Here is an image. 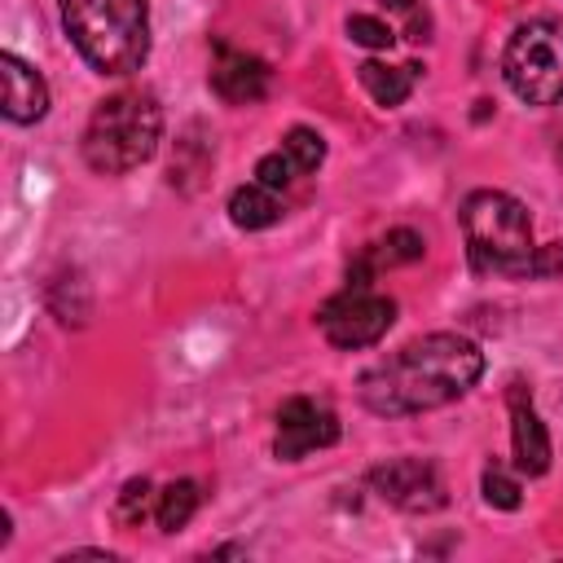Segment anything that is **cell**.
Listing matches in <instances>:
<instances>
[{
	"mask_svg": "<svg viewBox=\"0 0 563 563\" xmlns=\"http://www.w3.org/2000/svg\"><path fill=\"white\" fill-rule=\"evenodd\" d=\"M484 374V352L466 334H422L369 365L356 383L361 405L383 418L427 413L457 396H466Z\"/></svg>",
	"mask_w": 563,
	"mask_h": 563,
	"instance_id": "obj_1",
	"label": "cell"
},
{
	"mask_svg": "<svg viewBox=\"0 0 563 563\" xmlns=\"http://www.w3.org/2000/svg\"><path fill=\"white\" fill-rule=\"evenodd\" d=\"M62 26L101 75H132L150 57L145 0H62Z\"/></svg>",
	"mask_w": 563,
	"mask_h": 563,
	"instance_id": "obj_2",
	"label": "cell"
},
{
	"mask_svg": "<svg viewBox=\"0 0 563 563\" xmlns=\"http://www.w3.org/2000/svg\"><path fill=\"white\" fill-rule=\"evenodd\" d=\"M158 136H163V110H158V97L154 92H141V88H123L114 97H106L88 128H84V163L101 176H123L141 163L154 158L158 150Z\"/></svg>",
	"mask_w": 563,
	"mask_h": 563,
	"instance_id": "obj_3",
	"label": "cell"
},
{
	"mask_svg": "<svg viewBox=\"0 0 563 563\" xmlns=\"http://www.w3.org/2000/svg\"><path fill=\"white\" fill-rule=\"evenodd\" d=\"M462 233L471 264L479 273H501V277H523L537 242H532V220L528 207L501 189H475L462 202Z\"/></svg>",
	"mask_w": 563,
	"mask_h": 563,
	"instance_id": "obj_4",
	"label": "cell"
},
{
	"mask_svg": "<svg viewBox=\"0 0 563 563\" xmlns=\"http://www.w3.org/2000/svg\"><path fill=\"white\" fill-rule=\"evenodd\" d=\"M501 75L519 101L559 106L563 101V22L532 18L515 26L501 53Z\"/></svg>",
	"mask_w": 563,
	"mask_h": 563,
	"instance_id": "obj_5",
	"label": "cell"
},
{
	"mask_svg": "<svg viewBox=\"0 0 563 563\" xmlns=\"http://www.w3.org/2000/svg\"><path fill=\"white\" fill-rule=\"evenodd\" d=\"M391 321H396V299L378 295L374 286H347L334 299H325L321 312H317L321 334L334 347H343V352H356V347L378 343L391 330Z\"/></svg>",
	"mask_w": 563,
	"mask_h": 563,
	"instance_id": "obj_6",
	"label": "cell"
},
{
	"mask_svg": "<svg viewBox=\"0 0 563 563\" xmlns=\"http://www.w3.org/2000/svg\"><path fill=\"white\" fill-rule=\"evenodd\" d=\"M369 488L387 506H396L405 515H431V510H440L449 501L444 479H440L435 462H427V457H391V462L374 466L369 471Z\"/></svg>",
	"mask_w": 563,
	"mask_h": 563,
	"instance_id": "obj_7",
	"label": "cell"
},
{
	"mask_svg": "<svg viewBox=\"0 0 563 563\" xmlns=\"http://www.w3.org/2000/svg\"><path fill=\"white\" fill-rule=\"evenodd\" d=\"M339 440V418L334 409L308 400V396H295L277 409V435H273V453L282 462H299L317 449H330Z\"/></svg>",
	"mask_w": 563,
	"mask_h": 563,
	"instance_id": "obj_8",
	"label": "cell"
},
{
	"mask_svg": "<svg viewBox=\"0 0 563 563\" xmlns=\"http://www.w3.org/2000/svg\"><path fill=\"white\" fill-rule=\"evenodd\" d=\"M506 405H510V457H515V471L545 475V466H550V435H545V427H541V418L532 409L528 387L510 383Z\"/></svg>",
	"mask_w": 563,
	"mask_h": 563,
	"instance_id": "obj_9",
	"label": "cell"
},
{
	"mask_svg": "<svg viewBox=\"0 0 563 563\" xmlns=\"http://www.w3.org/2000/svg\"><path fill=\"white\" fill-rule=\"evenodd\" d=\"M211 92L229 106H251L268 92V66L251 53H238L229 44H216V66H211Z\"/></svg>",
	"mask_w": 563,
	"mask_h": 563,
	"instance_id": "obj_10",
	"label": "cell"
},
{
	"mask_svg": "<svg viewBox=\"0 0 563 563\" xmlns=\"http://www.w3.org/2000/svg\"><path fill=\"white\" fill-rule=\"evenodd\" d=\"M0 79H4V119L9 123H35L48 114V84L18 53H0Z\"/></svg>",
	"mask_w": 563,
	"mask_h": 563,
	"instance_id": "obj_11",
	"label": "cell"
},
{
	"mask_svg": "<svg viewBox=\"0 0 563 563\" xmlns=\"http://www.w3.org/2000/svg\"><path fill=\"white\" fill-rule=\"evenodd\" d=\"M422 75V66H387V62H361L356 66V79H361V88L378 101V106H400L405 97H409V88H413V79Z\"/></svg>",
	"mask_w": 563,
	"mask_h": 563,
	"instance_id": "obj_12",
	"label": "cell"
},
{
	"mask_svg": "<svg viewBox=\"0 0 563 563\" xmlns=\"http://www.w3.org/2000/svg\"><path fill=\"white\" fill-rule=\"evenodd\" d=\"M229 220H233L238 229L255 233V229H268V224L282 220V202L273 198V189H264V185L255 180V185H242V189L229 194Z\"/></svg>",
	"mask_w": 563,
	"mask_h": 563,
	"instance_id": "obj_13",
	"label": "cell"
},
{
	"mask_svg": "<svg viewBox=\"0 0 563 563\" xmlns=\"http://www.w3.org/2000/svg\"><path fill=\"white\" fill-rule=\"evenodd\" d=\"M198 501H202L198 484H194V479H176V484H167V488L158 493V501H154V523H158L163 532H176V528H185V523L194 519Z\"/></svg>",
	"mask_w": 563,
	"mask_h": 563,
	"instance_id": "obj_14",
	"label": "cell"
},
{
	"mask_svg": "<svg viewBox=\"0 0 563 563\" xmlns=\"http://www.w3.org/2000/svg\"><path fill=\"white\" fill-rule=\"evenodd\" d=\"M422 251H427L422 233H413V229H391L387 238H378V242H374V246H365L361 255H365V260H369V268L378 273V268L413 264V260H422Z\"/></svg>",
	"mask_w": 563,
	"mask_h": 563,
	"instance_id": "obj_15",
	"label": "cell"
},
{
	"mask_svg": "<svg viewBox=\"0 0 563 563\" xmlns=\"http://www.w3.org/2000/svg\"><path fill=\"white\" fill-rule=\"evenodd\" d=\"M282 150L290 154V163H295L299 176H303V172H317L321 158H325V141H321L312 128H290V132L282 136Z\"/></svg>",
	"mask_w": 563,
	"mask_h": 563,
	"instance_id": "obj_16",
	"label": "cell"
},
{
	"mask_svg": "<svg viewBox=\"0 0 563 563\" xmlns=\"http://www.w3.org/2000/svg\"><path fill=\"white\" fill-rule=\"evenodd\" d=\"M154 501H158V493L150 488V479H145V475H141V479H128V484H123V493H119L114 519H119V523H141L145 515H154Z\"/></svg>",
	"mask_w": 563,
	"mask_h": 563,
	"instance_id": "obj_17",
	"label": "cell"
},
{
	"mask_svg": "<svg viewBox=\"0 0 563 563\" xmlns=\"http://www.w3.org/2000/svg\"><path fill=\"white\" fill-rule=\"evenodd\" d=\"M479 488H484V501L497 506V510H515L519 506V479L506 475L501 466H488L484 479H479Z\"/></svg>",
	"mask_w": 563,
	"mask_h": 563,
	"instance_id": "obj_18",
	"label": "cell"
},
{
	"mask_svg": "<svg viewBox=\"0 0 563 563\" xmlns=\"http://www.w3.org/2000/svg\"><path fill=\"white\" fill-rule=\"evenodd\" d=\"M347 35H352L361 48H387V44L396 40V31H391L387 22H378V18H369V13H352V18H347Z\"/></svg>",
	"mask_w": 563,
	"mask_h": 563,
	"instance_id": "obj_19",
	"label": "cell"
},
{
	"mask_svg": "<svg viewBox=\"0 0 563 563\" xmlns=\"http://www.w3.org/2000/svg\"><path fill=\"white\" fill-rule=\"evenodd\" d=\"M295 176H299V172H295V163H290L286 150H273V154H264V158L255 163V180H260L264 189H286Z\"/></svg>",
	"mask_w": 563,
	"mask_h": 563,
	"instance_id": "obj_20",
	"label": "cell"
},
{
	"mask_svg": "<svg viewBox=\"0 0 563 563\" xmlns=\"http://www.w3.org/2000/svg\"><path fill=\"white\" fill-rule=\"evenodd\" d=\"M559 273H563V242L537 246L532 260H528V268H523V277H559Z\"/></svg>",
	"mask_w": 563,
	"mask_h": 563,
	"instance_id": "obj_21",
	"label": "cell"
},
{
	"mask_svg": "<svg viewBox=\"0 0 563 563\" xmlns=\"http://www.w3.org/2000/svg\"><path fill=\"white\" fill-rule=\"evenodd\" d=\"M391 13H400L405 18V26H409V40H427V9H422V0H383Z\"/></svg>",
	"mask_w": 563,
	"mask_h": 563,
	"instance_id": "obj_22",
	"label": "cell"
}]
</instances>
